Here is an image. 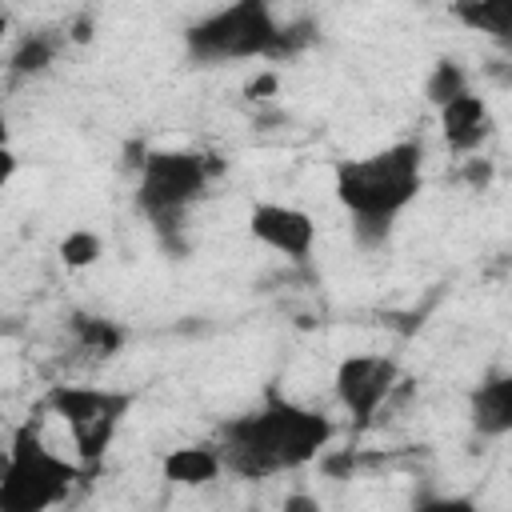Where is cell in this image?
<instances>
[{
  "label": "cell",
  "mask_w": 512,
  "mask_h": 512,
  "mask_svg": "<svg viewBox=\"0 0 512 512\" xmlns=\"http://www.w3.org/2000/svg\"><path fill=\"white\" fill-rule=\"evenodd\" d=\"M396 376L400 368L388 356H348L336 368V396L356 416V424H368L380 412V404L392 396Z\"/></svg>",
  "instance_id": "cell-7"
},
{
  "label": "cell",
  "mask_w": 512,
  "mask_h": 512,
  "mask_svg": "<svg viewBox=\"0 0 512 512\" xmlns=\"http://www.w3.org/2000/svg\"><path fill=\"white\" fill-rule=\"evenodd\" d=\"M440 132H444V144L452 152H472L488 140L492 132V116H488V104L484 96L476 92H456L452 100L440 104Z\"/></svg>",
  "instance_id": "cell-9"
},
{
  "label": "cell",
  "mask_w": 512,
  "mask_h": 512,
  "mask_svg": "<svg viewBox=\"0 0 512 512\" xmlns=\"http://www.w3.org/2000/svg\"><path fill=\"white\" fill-rule=\"evenodd\" d=\"M420 144L400 140L392 148H380L372 156L340 160L332 180H336V200L352 212L356 232L364 240H384L392 220L416 200L420 192Z\"/></svg>",
  "instance_id": "cell-2"
},
{
  "label": "cell",
  "mask_w": 512,
  "mask_h": 512,
  "mask_svg": "<svg viewBox=\"0 0 512 512\" xmlns=\"http://www.w3.org/2000/svg\"><path fill=\"white\" fill-rule=\"evenodd\" d=\"M452 16L464 28L484 32L492 40L512 36V0H452Z\"/></svg>",
  "instance_id": "cell-12"
},
{
  "label": "cell",
  "mask_w": 512,
  "mask_h": 512,
  "mask_svg": "<svg viewBox=\"0 0 512 512\" xmlns=\"http://www.w3.org/2000/svg\"><path fill=\"white\" fill-rule=\"evenodd\" d=\"M44 404L52 408V416H60L68 424V436H72L80 460L92 468L108 452L120 416L132 408V396L108 392V388H84V384H52Z\"/></svg>",
  "instance_id": "cell-5"
},
{
  "label": "cell",
  "mask_w": 512,
  "mask_h": 512,
  "mask_svg": "<svg viewBox=\"0 0 512 512\" xmlns=\"http://www.w3.org/2000/svg\"><path fill=\"white\" fill-rule=\"evenodd\" d=\"M468 88V80H464V72H460V64H452V60H440L436 68H432V76H428V84H424V96L440 108L444 100H452L456 92H464Z\"/></svg>",
  "instance_id": "cell-15"
},
{
  "label": "cell",
  "mask_w": 512,
  "mask_h": 512,
  "mask_svg": "<svg viewBox=\"0 0 512 512\" xmlns=\"http://www.w3.org/2000/svg\"><path fill=\"white\" fill-rule=\"evenodd\" d=\"M52 56H56V40H48V36H28V40L12 52V72H20V76L44 72V68L52 64Z\"/></svg>",
  "instance_id": "cell-14"
},
{
  "label": "cell",
  "mask_w": 512,
  "mask_h": 512,
  "mask_svg": "<svg viewBox=\"0 0 512 512\" xmlns=\"http://www.w3.org/2000/svg\"><path fill=\"white\" fill-rule=\"evenodd\" d=\"M208 164L204 156L196 152H172V148H160V152H148L140 160V188H136V200L140 208L156 220V224H168L176 220L208 184Z\"/></svg>",
  "instance_id": "cell-6"
},
{
  "label": "cell",
  "mask_w": 512,
  "mask_h": 512,
  "mask_svg": "<svg viewBox=\"0 0 512 512\" xmlns=\"http://www.w3.org/2000/svg\"><path fill=\"white\" fill-rule=\"evenodd\" d=\"M160 472H164L168 484L200 488V484H212L224 472V460L208 444H184V448H172V452L160 456Z\"/></svg>",
  "instance_id": "cell-10"
},
{
  "label": "cell",
  "mask_w": 512,
  "mask_h": 512,
  "mask_svg": "<svg viewBox=\"0 0 512 512\" xmlns=\"http://www.w3.org/2000/svg\"><path fill=\"white\" fill-rule=\"evenodd\" d=\"M280 24L268 0H232L220 12L196 20L188 28V52L196 60H252L272 56Z\"/></svg>",
  "instance_id": "cell-4"
},
{
  "label": "cell",
  "mask_w": 512,
  "mask_h": 512,
  "mask_svg": "<svg viewBox=\"0 0 512 512\" xmlns=\"http://www.w3.org/2000/svg\"><path fill=\"white\" fill-rule=\"evenodd\" d=\"M100 256H104L100 232H92V228H72V232H64V240H60V260H64V268H92Z\"/></svg>",
  "instance_id": "cell-13"
},
{
  "label": "cell",
  "mask_w": 512,
  "mask_h": 512,
  "mask_svg": "<svg viewBox=\"0 0 512 512\" xmlns=\"http://www.w3.org/2000/svg\"><path fill=\"white\" fill-rule=\"evenodd\" d=\"M284 508H316V500H308V496H288Z\"/></svg>",
  "instance_id": "cell-19"
},
{
  "label": "cell",
  "mask_w": 512,
  "mask_h": 512,
  "mask_svg": "<svg viewBox=\"0 0 512 512\" xmlns=\"http://www.w3.org/2000/svg\"><path fill=\"white\" fill-rule=\"evenodd\" d=\"M80 468L56 456L32 420H24L0 456V512H44L68 496Z\"/></svg>",
  "instance_id": "cell-3"
},
{
  "label": "cell",
  "mask_w": 512,
  "mask_h": 512,
  "mask_svg": "<svg viewBox=\"0 0 512 512\" xmlns=\"http://www.w3.org/2000/svg\"><path fill=\"white\" fill-rule=\"evenodd\" d=\"M276 84H280V76H276V72H268V76H260V80H252V84H248V96H256V92H272Z\"/></svg>",
  "instance_id": "cell-18"
},
{
  "label": "cell",
  "mask_w": 512,
  "mask_h": 512,
  "mask_svg": "<svg viewBox=\"0 0 512 512\" xmlns=\"http://www.w3.org/2000/svg\"><path fill=\"white\" fill-rule=\"evenodd\" d=\"M472 424L480 436H504L512 428V380L492 376L472 392Z\"/></svg>",
  "instance_id": "cell-11"
},
{
  "label": "cell",
  "mask_w": 512,
  "mask_h": 512,
  "mask_svg": "<svg viewBox=\"0 0 512 512\" xmlns=\"http://www.w3.org/2000/svg\"><path fill=\"white\" fill-rule=\"evenodd\" d=\"M8 36V8H4V0H0V40Z\"/></svg>",
  "instance_id": "cell-20"
},
{
  "label": "cell",
  "mask_w": 512,
  "mask_h": 512,
  "mask_svg": "<svg viewBox=\"0 0 512 512\" xmlns=\"http://www.w3.org/2000/svg\"><path fill=\"white\" fill-rule=\"evenodd\" d=\"M16 164H20V160H16V152H12L8 144H0V192H4V188H8V180L16 176Z\"/></svg>",
  "instance_id": "cell-17"
},
{
  "label": "cell",
  "mask_w": 512,
  "mask_h": 512,
  "mask_svg": "<svg viewBox=\"0 0 512 512\" xmlns=\"http://www.w3.org/2000/svg\"><path fill=\"white\" fill-rule=\"evenodd\" d=\"M248 232H252V240H260L264 248H272L288 260H308V252L316 244V220L292 204H252Z\"/></svg>",
  "instance_id": "cell-8"
},
{
  "label": "cell",
  "mask_w": 512,
  "mask_h": 512,
  "mask_svg": "<svg viewBox=\"0 0 512 512\" xmlns=\"http://www.w3.org/2000/svg\"><path fill=\"white\" fill-rule=\"evenodd\" d=\"M328 440H332V420L324 412L300 408L268 392L256 412L224 424V444L216 452L228 472L260 480L280 468H300L316 460Z\"/></svg>",
  "instance_id": "cell-1"
},
{
  "label": "cell",
  "mask_w": 512,
  "mask_h": 512,
  "mask_svg": "<svg viewBox=\"0 0 512 512\" xmlns=\"http://www.w3.org/2000/svg\"><path fill=\"white\" fill-rule=\"evenodd\" d=\"M76 332L84 348H96L100 356L120 348V328H112L108 320H92V316H76Z\"/></svg>",
  "instance_id": "cell-16"
},
{
  "label": "cell",
  "mask_w": 512,
  "mask_h": 512,
  "mask_svg": "<svg viewBox=\"0 0 512 512\" xmlns=\"http://www.w3.org/2000/svg\"><path fill=\"white\" fill-rule=\"evenodd\" d=\"M0 144H8V120H4V112H0Z\"/></svg>",
  "instance_id": "cell-21"
}]
</instances>
